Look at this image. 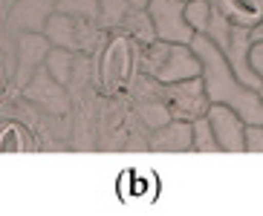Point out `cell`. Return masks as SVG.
<instances>
[{
  "mask_svg": "<svg viewBox=\"0 0 263 216\" xmlns=\"http://www.w3.org/2000/svg\"><path fill=\"white\" fill-rule=\"evenodd\" d=\"M188 47L200 58V78L205 98L211 104H223V107L234 110L246 124H263V101L257 90L240 84L220 47H214L205 35H194Z\"/></svg>",
  "mask_w": 263,
  "mask_h": 216,
  "instance_id": "6da1fadb",
  "label": "cell"
},
{
  "mask_svg": "<svg viewBox=\"0 0 263 216\" xmlns=\"http://www.w3.org/2000/svg\"><path fill=\"white\" fill-rule=\"evenodd\" d=\"M147 67L159 84H177L200 75V58L188 44H168V40H151L147 44Z\"/></svg>",
  "mask_w": 263,
  "mask_h": 216,
  "instance_id": "7a4b0ae2",
  "label": "cell"
},
{
  "mask_svg": "<svg viewBox=\"0 0 263 216\" xmlns=\"http://www.w3.org/2000/svg\"><path fill=\"white\" fill-rule=\"evenodd\" d=\"M185 0H147V17L154 26L156 40H168V44H191L194 32L185 24Z\"/></svg>",
  "mask_w": 263,
  "mask_h": 216,
  "instance_id": "3957f363",
  "label": "cell"
},
{
  "mask_svg": "<svg viewBox=\"0 0 263 216\" xmlns=\"http://www.w3.org/2000/svg\"><path fill=\"white\" fill-rule=\"evenodd\" d=\"M165 101H168V110L174 118H182V121H191L197 116H205L211 101L205 98V90H202V78H188V81H177V84H165Z\"/></svg>",
  "mask_w": 263,
  "mask_h": 216,
  "instance_id": "277c9868",
  "label": "cell"
},
{
  "mask_svg": "<svg viewBox=\"0 0 263 216\" xmlns=\"http://www.w3.org/2000/svg\"><path fill=\"white\" fill-rule=\"evenodd\" d=\"M205 118L211 124V133L217 139V147L223 153H246L243 147V133H246V121L234 113V110L223 107V104H209Z\"/></svg>",
  "mask_w": 263,
  "mask_h": 216,
  "instance_id": "5b68a950",
  "label": "cell"
},
{
  "mask_svg": "<svg viewBox=\"0 0 263 216\" xmlns=\"http://www.w3.org/2000/svg\"><path fill=\"white\" fill-rule=\"evenodd\" d=\"M151 150H162V153H185L191 150V121L174 118L156 127L151 136Z\"/></svg>",
  "mask_w": 263,
  "mask_h": 216,
  "instance_id": "8992f818",
  "label": "cell"
},
{
  "mask_svg": "<svg viewBox=\"0 0 263 216\" xmlns=\"http://www.w3.org/2000/svg\"><path fill=\"white\" fill-rule=\"evenodd\" d=\"M130 40L124 38V35H113L107 44V49H104V67H101V72H104V78L107 81H113V84H122L124 78L130 75Z\"/></svg>",
  "mask_w": 263,
  "mask_h": 216,
  "instance_id": "52a82bcc",
  "label": "cell"
},
{
  "mask_svg": "<svg viewBox=\"0 0 263 216\" xmlns=\"http://www.w3.org/2000/svg\"><path fill=\"white\" fill-rule=\"evenodd\" d=\"M211 3L234 26L252 29L255 24H260V17H263V0H211Z\"/></svg>",
  "mask_w": 263,
  "mask_h": 216,
  "instance_id": "ba28073f",
  "label": "cell"
},
{
  "mask_svg": "<svg viewBox=\"0 0 263 216\" xmlns=\"http://www.w3.org/2000/svg\"><path fill=\"white\" fill-rule=\"evenodd\" d=\"M26 95L35 98L38 104H44L47 110H52V113H64L67 110V95H64V90L58 87V81L52 75H44V72L35 75V81L26 87Z\"/></svg>",
  "mask_w": 263,
  "mask_h": 216,
  "instance_id": "9c48e42d",
  "label": "cell"
},
{
  "mask_svg": "<svg viewBox=\"0 0 263 216\" xmlns=\"http://www.w3.org/2000/svg\"><path fill=\"white\" fill-rule=\"evenodd\" d=\"M47 55V38L41 35H24L21 38V61H17V72H21V81L29 78V72H35L41 61Z\"/></svg>",
  "mask_w": 263,
  "mask_h": 216,
  "instance_id": "30bf717a",
  "label": "cell"
},
{
  "mask_svg": "<svg viewBox=\"0 0 263 216\" xmlns=\"http://www.w3.org/2000/svg\"><path fill=\"white\" fill-rule=\"evenodd\" d=\"M119 29H127V32L133 35V38H139L142 44H151V40H156L154 26H151V17H147V12H145V9L130 6V9H127V15H124V20H122V26H119Z\"/></svg>",
  "mask_w": 263,
  "mask_h": 216,
  "instance_id": "8fae6325",
  "label": "cell"
},
{
  "mask_svg": "<svg viewBox=\"0 0 263 216\" xmlns=\"http://www.w3.org/2000/svg\"><path fill=\"white\" fill-rule=\"evenodd\" d=\"M191 150H197V153H217V150H220L205 116L191 118Z\"/></svg>",
  "mask_w": 263,
  "mask_h": 216,
  "instance_id": "7c38bea8",
  "label": "cell"
},
{
  "mask_svg": "<svg viewBox=\"0 0 263 216\" xmlns=\"http://www.w3.org/2000/svg\"><path fill=\"white\" fill-rule=\"evenodd\" d=\"M211 9H214L211 0H185V9H182V12H185V24L191 26L194 35H202V32H205Z\"/></svg>",
  "mask_w": 263,
  "mask_h": 216,
  "instance_id": "4fadbf2b",
  "label": "cell"
},
{
  "mask_svg": "<svg viewBox=\"0 0 263 216\" xmlns=\"http://www.w3.org/2000/svg\"><path fill=\"white\" fill-rule=\"evenodd\" d=\"M130 3L127 0H99V15H101V29H113L116 32L122 26L124 15H127Z\"/></svg>",
  "mask_w": 263,
  "mask_h": 216,
  "instance_id": "5bb4252c",
  "label": "cell"
},
{
  "mask_svg": "<svg viewBox=\"0 0 263 216\" xmlns=\"http://www.w3.org/2000/svg\"><path fill=\"white\" fill-rule=\"evenodd\" d=\"M55 9L61 15L78 17V20H96L99 17V0H58Z\"/></svg>",
  "mask_w": 263,
  "mask_h": 216,
  "instance_id": "9a60e30c",
  "label": "cell"
},
{
  "mask_svg": "<svg viewBox=\"0 0 263 216\" xmlns=\"http://www.w3.org/2000/svg\"><path fill=\"white\" fill-rule=\"evenodd\" d=\"M72 61H76V55L70 52V49H55V52H49L47 58V67H49V75L58 81V84H67V78H70V67Z\"/></svg>",
  "mask_w": 263,
  "mask_h": 216,
  "instance_id": "2e32d148",
  "label": "cell"
},
{
  "mask_svg": "<svg viewBox=\"0 0 263 216\" xmlns=\"http://www.w3.org/2000/svg\"><path fill=\"white\" fill-rule=\"evenodd\" d=\"M229 32H232V24L226 20L217 9H211V17H209V26H205V38L214 44V47H220V52L226 49V44H229Z\"/></svg>",
  "mask_w": 263,
  "mask_h": 216,
  "instance_id": "e0dca14e",
  "label": "cell"
},
{
  "mask_svg": "<svg viewBox=\"0 0 263 216\" xmlns=\"http://www.w3.org/2000/svg\"><path fill=\"white\" fill-rule=\"evenodd\" d=\"M9 150H29V141H26L24 130L17 127V124H6L3 130H0V153H9Z\"/></svg>",
  "mask_w": 263,
  "mask_h": 216,
  "instance_id": "ac0fdd59",
  "label": "cell"
},
{
  "mask_svg": "<svg viewBox=\"0 0 263 216\" xmlns=\"http://www.w3.org/2000/svg\"><path fill=\"white\" fill-rule=\"evenodd\" d=\"M243 147H246V153H263V124H246Z\"/></svg>",
  "mask_w": 263,
  "mask_h": 216,
  "instance_id": "d6986e66",
  "label": "cell"
},
{
  "mask_svg": "<svg viewBox=\"0 0 263 216\" xmlns=\"http://www.w3.org/2000/svg\"><path fill=\"white\" fill-rule=\"evenodd\" d=\"M249 70L255 72L263 84V40H252L249 44Z\"/></svg>",
  "mask_w": 263,
  "mask_h": 216,
  "instance_id": "ffe728a7",
  "label": "cell"
},
{
  "mask_svg": "<svg viewBox=\"0 0 263 216\" xmlns=\"http://www.w3.org/2000/svg\"><path fill=\"white\" fill-rule=\"evenodd\" d=\"M127 3H130V6H136V9H145L147 6V0H127Z\"/></svg>",
  "mask_w": 263,
  "mask_h": 216,
  "instance_id": "44dd1931",
  "label": "cell"
},
{
  "mask_svg": "<svg viewBox=\"0 0 263 216\" xmlns=\"http://www.w3.org/2000/svg\"><path fill=\"white\" fill-rule=\"evenodd\" d=\"M257 95H260V101H263V84H260V87H257Z\"/></svg>",
  "mask_w": 263,
  "mask_h": 216,
  "instance_id": "7402d4cb",
  "label": "cell"
}]
</instances>
